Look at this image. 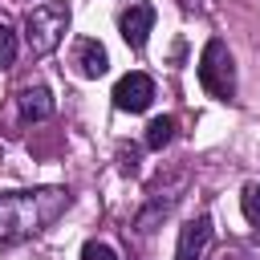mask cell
Masks as SVG:
<instances>
[{
    "label": "cell",
    "mask_w": 260,
    "mask_h": 260,
    "mask_svg": "<svg viewBox=\"0 0 260 260\" xmlns=\"http://www.w3.org/2000/svg\"><path fill=\"white\" fill-rule=\"evenodd\" d=\"M73 195L65 187H32V191H0V244H24L41 236L49 223L65 215Z\"/></svg>",
    "instance_id": "6da1fadb"
},
{
    "label": "cell",
    "mask_w": 260,
    "mask_h": 260,
    "mask_svg": "<svg viewBox=\"0 0 260 260\" xmlns=\"http://www.w3.org/2000/svg\"><path fill=\"white\" fill-rule=\"evenodd\" d=\"M69 20H73L69 0H45V4L28 8V16H24V49L32 57H49L65 41Z\"/></svg>",
    "instance_id": "7a4b0ae2"
},
{
    "label": "cell",
    "mask_w": 260,
    "mask_h": 260,
    "mask_svg": "<svg viewBox=\"0 0 260 260\" xmlns=\"http://www.w3.org/2000/svg\"><path fill=\"white\" fill-rule=\"evenodd\" d=\"M195 77H199V85L215 102H236V85H240L236 81V57H232V49H228L223 37H211L203 45V53L195 61Z\"/></svg>",
    "instance_id": "3957f363"
},
{
    "label": "cell",
    "mask_w": 260,
    "mask_h": 260,
    "mask_svg": "<svg viewBox=\"0 0 260 260\" xmlns=\"http://www.w3.org/2000/svg\"><path fill=\"white\" fill-rule=\"evenodd\" d=\"M187 183H191V175H187V171H171V175H162L158 183H150V191H146L142 207L134 211V223H130V228H134L138 236H150L154 228H162V219L179 207V199H183Z\"/></svg>",
    "instance_id": "277c9868"
},
{
    "label": "cell",
    "mask_w": 260,
    "mask_h": 260,
    "mask_svg": "<svg viewBox=\"0 0 260 260\" xmlns=\"http://www.w3.org/2000/svg\"><path fill=\"white\" fill-rule=\"evenodd\" d=\"M110 98H114V110H122V114H146L150 102H154V77L142 73V69H130L114 81Z\"/></svg>",
    "instance_id": "5b68a950"
},
{
    "label": "cell",
    "mask_w": 260,
    "mask_h": 260,
    "mask_svg": "<svg viewBox=\"0 0 260 260\" xmlns=\"http://www.w3.org/2000/svg\"><path fill=\"white\" fill-rule=\"evenodd\" d=\"M154 20H158V12H154L150 0H130V4L118 12V32H122V41H126L134 53H142V49H146V37H150V28H154Z\"/></svg>",
    "instance_id": "8992f818"
},
{
    "label": "cell",
    "mask_w": 260,
    "mask_h": 260,
    "mask_svg": "<svg viewBox=\"0 0 260 260\" xmlns=\"http://www.w3.org/2000/svg\"><path fill=\"white\" fill-rule=\"evenodd\" d=\"M73 69H77V77H85V81L106 77V73H110V53H106V45H102L98 37H77V41H73Z\"/></svg>",
    "instance_id": "52a82bcc"
},
{
    "label": "cell",
    "mask_w": 260,
    "mask_h": 260,
    "mask_svg": "<svg viewBox=\"0 0 260 260\" xmlns=\"http://www.w3.org/2000/svg\"><path fill=\"white\" fill-rule=\"evenodd\" d=\"M16 110H20V122L24 126H37V122H49L53 118V89L49 85H20L16 89Z\"/></svg>",
    "instance_id": "ba28073f"
},
{
    "label": "cell",
    "mask_w": 260,
    "mask_h": 260,
    "mask_svg": "<svg viewBox=\"0 0 260 260\" xmlns=\"http://www.w3.org/2000/svg\"><path fill=\"white\" fill-rule=\"evenodd\" d=\"M207 244H211V215L203 211V215H195V219H187V223L179 228L175 260H203Z\"/></svg>",
    "instance_id": "9c48e42d"
},
{
    "label": "cell",
    "mask_w": 260,
    "mask_h": 260,
    "mask_svg": "<svg viewBox=\"0 0 260 260\" xmlns=\"http://www.w3.org/2000/svg\"><path fill=\"white\" fill-rule=\"evenodd\" d=\"M171 138H175V118H171V114H158V118H150V122H146L142 146H146V150H167V146H171Z\"/></svg>",
    "instance_id": "30bf717a"
},
{
    "label": "cell",
    "mask_w": 260,
    "mask_h": 260,
    "mask_svg": "<svg viewBox=\"0 0 260 260\" xmlns=\"http://www.w3.org/2000/svg\"><path fill=\"white\" fill-rule=\"evenodd\" d=\"M240 211H244V219H248L252 228H260V183H244V191H240Z\"/></svg>",
    "instance_id": "8fae6325"
},
{
    "label": "cell",
    "mask_w": 260,
    "mask_h": 260,
    "mask_svg": "<svg viewBox=\"0 0 260 260\" xmlns=\"http://www.w3.org/2000/svg\"><path fill=\"white\" fill-rule=\"evenodd\" d=\"M16 49H20V45H16V32L0 20V69H12V65H16Z\"/></svg>",
    "instance_id": "7c38bea8"
},
{
    "label": "cell",
    "mask_w": 260,
    "mask_h": 260,
    "mask_svg": "<svg viewBox=\"0 0 260 260\" xmlns=\"http://www.w3.org/2000/svg\"><path fill=\"white\" fill-rule=\"evenodd\" d=\"M138 167H142V150H138V146H118V171H122L126 179H134Z\"/></svg>",
    "instance_id": "4fadbf2b"
},
{
    "label": "cell",
    "mask_w": 260,
    "mask_h": 260,
    "mask_svg": "<svg viewBox=\"0 0 260 260\" xmlns=\"http://www.w3.org/2000/svg\"><path fill=\"white\" fill-rule=\"evenodd\" d=\"M81 260H118V252L110 244H102V240H85L81 244Z\"/></svg>",
    "instance_id": "5bb4252c"
},
{
    "label": "cell",
    "mask_w": 260,
    "mask_h": 260,
    "mask_svg": "<svg viewBox=\"0 0 260 260\" xmlns=\"http://www.w3.org/2000/svg\"><path fill=\"white\" fill-rule=\"evenodd\" d=\"M183 4H187V8H191V4H195V0H183Z\"/></svg>",
    "instance_id": "9a60e30c"
}]
</instances>
